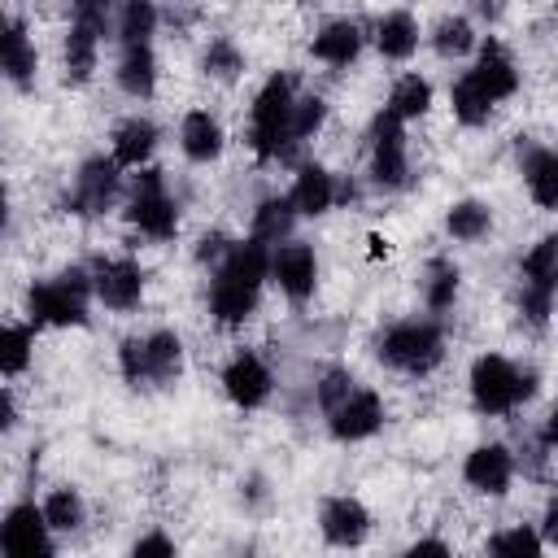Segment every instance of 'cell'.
<instances>
[{"instance_id": "obj_26", "label": "cell", "mask_w": 558, "mask_h": 558, "mask_svg": "<svg viewBox=\"0 0 558 558\" xmlns=\"http://www.w3.org/2000/svg\"><path fill=\"white\" fill-rule=\"evenodd\" d=\"M375 48L384 61H410L418 52V22L405 9H392L375 22Z\"/></svg>"}, {"instance_id": "obj_33", "label": "cell", "mask_w": 558, "mask_h": 558, "mask_svg": "<svg viewBox=\"0 0 558 558\" xmlns=\"http://www.w3.org/2000/svg\"><path fill=\"white\" fill-rule=\"evenodd\" d=\"M449 105H453V118H458L462 126H484V122L493 118V109H497V105L475 87V78H471L466 70L453 78V87H449Z\"/></svg>"}, {"instance_id": "obj_49", "label": "cell", "mask_w": 558, "mask_h": 558, "mask_svg": "<svg viewBox=\"0 0 558 558\" xmlns=\"http://www.w3.org/2000/svg\"><path fill=\"white\" fill-rule=\"evenodd\" d=\"M4 222H9V187L0 183V227H4Z\"/></svg>"}, {"instance_id": "obj_42", "label": "cell", "mask_w": 558, "mask_h": 558, "mask_svg": "<svg viewBox=\"0 0 558 558\" xmlns=\"http://www.w3.org/2000/svg\"><path fill=\"white\" fill-rule=\"evenodd\" d=\"M519 314L532 323V327H545L549 323V314H554V292H545V288H519Z\"/></svg>"}, {"instance_id": "obj_51", "label": "cell", "mask_w": 558, "mask_h": 558, "mask_svg": "<svg viewBox=\"0 0 558 558\" xmlns=\"http://www.w3.org/2000/svg\"><path fill=\"white\" fill-rule=\"evenodd\" d=\"M65 4H78V0H65Z\"/></svg>"}, {"instance_id": "obj_29", "label": "cell", "mask_w": 558, "mask_h": 558, "mask_svg": "<svg viewBox=\"0 0 558 558\" xmlns=\"http://www.w3.org/2000/svg\"><path fill=\"white\" fill-rule=\"evenodd\" d=\"M445 231L458 240V244H480L488 231H493V209L484 201H453L449 214H445Z\"/></svg>"}, {"instance_id": "obj_15", "label": "cell", "mask_w": 558, "mask_h": 558, "mask_svg": "<svg viewBox=\"0 0 558 558\" xmlns=\"http://www.w3.org/2000/svg\"><path fill=\"white\" fill-rule=\"evenodd\" d=\"M462 480L466 488L475 493H488V497H501L510 484H514V453L506 445H475L462 462Z\"/></svg>"}, {"instance_id": "obj_30", "label": "cell", "mask_w": 558, "mask_h": 558, "mask_svg": "<svg viewBox=\"0 0 558 558\" xmlns=\"http://www.w3.org/2000/svg\"><path fill=\"white\" fill-rule=\"evenodd\" d=\"M157 22H161V9L153 0H122L118 4V17H113L118 44H153Z\"/></svg>"}, {"instance_id": "obj_27", "label": "cell", "mask_w": 558, "mask_h": 558, "mask_svg": "<svg viewBox=\"0 0 558 558\" xmlns=\"http://www.w3.org/2000/svg\"><path fill=\"white\" fill-rule=\"evenodd\" d=\"M292 227H296L292 201H288V196H262L257 209H253L248 235L262 240V244H283V240H292Z\"/></svg>"}, {"instance_id": "obj_21", "label": "cell", "mask_w": 558, "mask_h": 558, "mask_svg": "<svg viewBox=\"0 0 558 558\" xmlns=\"http://www.w3.org/2000/svg\"><path fill=\"white\" fill-rule=\"evenodd\" d=\"M222 144H227L222 122H218L209 109H192V113H183V122H179V148H183L187 161L209 166V161L222 157Z\"/></svg>"}, {"instance_id": "obj_10", "label": "cell", "mask_w": 558, "mask_h": 558, "mask_svg": "<svg viewBox=\"0 0 558 558\" xmlns=\"http://www.w3.org/2000/svg\"><path fill=\"white\" fill-rule=\"evenodd\" d=\"M275 288L288 296V301H310L314 288H318V253L305 244V240H283L279 248H270V275Z\"/></svg>"}, {"instance_id": "obj_11", "label": "cell", "mask_w": 558, "mask_h": 558, "mask_svg": "<svg viewBox=\"0 0 558 558\" xmlns=\"http://www.w3.org/2000/svg\"><path fill=\"white\" fill-rule=\"evenodd\" d=\"M222 392L240 410H262L270 401V392H275V375H270L266 357L253 353V349L231 353V362L222 366Z\"/></svg>"}, {"instance_id": "obj_24", "label": "cell", "mask_w": 558, "mask_h": 558, "mask_svg": "<svg viewBox=\"0 0 558 558\" xmlns=\"http://www.w3.org/2000/svg\"><path fill=\"white\" fill-rule=\"evenodd\" d=\"M113 78L131 100H148L157 92V52H153V44H122Z\"/></svg>"}, {"instance_id": "obj_25", "label": "cell", "mask_w": 558, "mask_h": 558, "mask_svg": "<svg viewBox=\"0 0 558 558\" xmlns=\"http://www.w3.org/2000/svg\"><path fill=\"white\" fill-rule=\"evenodd\" d=\"M144 366H148V384L170 388L183 375V340L174 331H166V327L148 331L144 336Z\"/></svg>"}, {"instance_id": "obj_4", "label": "cell", "mask_w": 558, "mask_h": 558, "mask_svg": "<svg viewBox=\"0 0 558 558\" xmlns=\"http://www.w3.org/2000/svg\"><path fill=\"white\" fill-rule=\"evenodd\" d=\"M92 270L70 266L57 279H39L26 288V314L35 327H87Z\"/></svg>"}, {"instance_id": "obj_9", "label": "cell", "mask_w": 558, "mask_h": 558, "mask_svg": "<svg viewBox=\"0 0 558 558\" xmlns=\"http://www.w3.org/2000/svg\"><path fill=\"white\" fill-rule=\"evenodd\" d=\"M0 554H9V558H48L52 554V527L44 523V510L35 501H17L4 510Z\"/></svg>"}, {"instance_id": "obj_35", "label": "cell", "mask_w": 558, "mask_h": 558, "mask_svg": "<svg viewBox=\"0 0 558 558\" xmlns=\"http://www.w3.org/2000/svg\"><path fill=\"white\" fill-rule=\"evenodd\" d=\"M39 510H44V523L52 532H78L87 523V506H83L78 488H52Z\"/></svg>"}, {"instance_id": "obj_12", "label": "cell", "mask_w": 558, "mask_h": 558, "mask_svg": "<svg viewBox=\"0 0 558 558\" xmlns=\"http://www.w3.org/2000/svg\"><path fill=\"white\" fill-rule=\"evenodd\" d=\"M384 427V397L375 388H349V397L340 405L327 410V432L340 440V445H353V440H366Z\"/></svg>"}, {"instance_id": "obj_44", "label": "cell", "mask_w": 558, "mask_h": 558, "mask_svg": "<svg viewBox=\"0 0 558 558\" xmlns=\"http://www.w3.org/2000/svg\"><path fill=\"white\" fill-rule=\"evenodd\" d=\"M131 554H140V558H144V554H161V558H170V554H174V541L161 536V532H148V536H140V541L131 545Z\"/></svg>"}, {"instance_id": "obj_18", "label": "cell", "mask_w": 558, "mask_h": 558, "mask_svg": "<svg viewBox=\"0 0 558 558\" xmlns=\"http://www.w3.org/2000/svg\"><path fill=\"white\" fill-rule=\"evenodd\" d=\"M157 140H161L157 122L144 118V113H131V118H122V122L113 126V135H109V157H113L122 170H140V166H148V157L157 153Z\"/></svg>"}, {"instance_id": "obj_40", "label": "cell", "mask_w": 558, "mask_h": 558, "mask_svg": "<svg viewBox=\"0 0 558 558\" xmlns=\"http://www.w3.org/2000/svg\"><path fill=\"white\" fill-rule=\"evenodd\" d=\"M349 388H353V375H349L344 366H327V371L318 375V388H314V401H318V410L327 414L331 405H340V401L349 397Z\"/></svg>"}, {"instance_id": "obj_19", "label": "cell", "mask_w": 558, "mask_h": 558, "mask_svg": "<svg viewBox=\"0 0 558 558\" xmlns=\"http://www.w3.org/2000/svg\"><path fill=\"white\" fill-rule=\"evenodd\" d=\"M519 170L527 183V196L541 209H558V153L545 144H523L519 140Z\"/></svg>"}, {"instance_id": "obj_7", "label": "cell", "mask_w": 558, "mask_h": 558, "mask_svg": "<svg viewBox=\"0 0 558 558\" xmlns=\"http://www.w3.org/2000/svg\"><path fill=\"white\" fill-rule=\"evenodd\" d=\"M118 196H122V166H118L113 157L96 153V157H87V161L78 166V174H74V187H70L65 205H70V214L96 218V214L113 209V205H118Z\"/></svg>"}, {"instance_id": "obj_32", "label": "cell", "mask_w": 558, "mask_h": 558, "mask_svg": "<svg viewBox=\"0 0 558 558\" xmlns=\"http://www.w3.org/2000/svg\"><path fill=\"white\" fill-rule=\"evenodd\" d=\"M519 270H523V283H527V288L554 292V288H558V235H541V240L523 253Z\"/></svg>"}, {"instance_id": "obj_31", "label": "cell", "mask_w": 558, "mask_h": 558, "mask_svg": "<svg viewBox=\"0 0 558 558\" xmlns=\"http://www.w3.org/2000/svg\"><path fill=\"white\" fill-rule=\"evenodd\" d=\"M392 118H401V122H414V118H423L427 109H432V83L423 78V74H401L397 83H392V92H388V105H384Z\"/></svg>"}, {"instance_id": "obj_39", "label": "cell", "mask_w": 558, "mask_h": 558, "mask_svg": "<svg viewBox=\"0 0 558 558\" xmlns=\"http://www.w3.org/2000/svg\"><path fill=\"white\" fill-rule=\"evenodd\" d=\"M323 122H327V100H323V96L305 92V96L292 100V140H296V144L314 140V135L323 131Z\"/></svg>"}, {"instance_id": "obj_36", "label": "cell", "mask_w": 558, "mask_h": 558, "mask_svg": "<svg viewBox=\"0 0 558 558\" xmlns=\"http://www.w3.org/2000/svg\"><path fill=\"white\" fill-rule=\"evenodd\" d=\"M201 70H205L209 78H218V83H235V78L244 74V52H240V44L227 39V35L209 39L205 52H201Z\"/></svg>"}, {"instance_id": "obj_16", "label": "cell", "mask_w": 558, "mask_h": 558, "mask_svg": "<svg viewBox=\"0 0 558 558\" xmlns=\"http://www.w3.org/2000/svg\"><path fill=\"white\" fill-rule=\"evenodd\" d=\"M288 201H292L296 218H301V214H305V218H323V214L340 201V183H336V174H331L327 166H318V161H301Z\"/></svg>"}, {"instance_id": "obj_28", "label": "cell", "mask_w": 558, "mask_h": 558, "mask_svg": "<svg viewBox=\"0 0 558 558\" xmlns=\"http://www.w3.org/2000/svg\"><path fill=\"white\" fill-rule=\"evenodd\" d=\"M458 288H462V270L449 257H432L423 270V305L432 314H445V310H453Z\"/></svg>"}, {"instance_id": "obj_17", "label": "cell", "mask_w": 558, "mask_h": 558, "mask_svg": "<svg viewBox=\"0 0 558 558\" xmlns=\"http://www.w3.org/2000/svg\"><path fill=\"white\" fill-rule=\"evenodd\" d=\"M362 44H366V35H362V26L353 17H331L310 39V57L323 61V65H331V70H349L357 61Z\"/></svg>"}, {"instance_id": "obj_46", "label": "cell", "mask_w": 558, "mask_h": 558, "mask_svg": "<svg viewBox=\"0 0 558 558\" xmlns=\"http://www.w3.org/2000/svg\"><path fill=\"white\" fill-rule=\"evenodd\" d=\"M541 541L549 545V541H558V501L549 497L545 501V523H541Z\"/></svg>"}, {"instance_id": "obj_45", "label": "cell", "mask_w": 558, "mask_h": 558, "mask_svg": "<svg viewBox=\"0 0 558 558\" xmlns=\"http://www.w3.org/2000/svg\"><path fill=\"white\" fill-rule=\"evenodd\" d=\"M466 9H471V17H480L484 26H493V22H501L506 0H466Z\"/></svg>"}, {"instance_id": "obj_2", "label": "cell", "mask_w": 558, "mask_h": 558, "mask_svg": "<svg viewBox=\"0 0 558 558\" xmlns=\"http://www.w3.org/2000/svg\"><path fill=\"white\" fill-rule=\"evenodd\" d=\"M375 357L401 375H432L445 362V327L436 318H401L375 336Z\"/></svg>"}, {"instance_id": "obj_1", "label": "cell", "mask_w": 558, "mask_h": 558, "mask_svg": "<svg viewBox=\"0 0 558 558\" xmlns=\"http://www.w3.org/2000/svg\"><path fill=\"white\" fill-rule=\"evenodd\" d=\"M292 100H296V83L292 74H270L253 105H248V148L257 161H292L296 157V140H292Z\"/></svg>"}, {"instance_id": "obj_3", "label": "cell", "mask_w": 558, "mask_h": 558, "mask_svg": "<svg viewBox=\"0 0 558 558\" xmlns=\"http://www.w3.org/2000/svg\"><path fill=\"white\" fill-rule=\"evenodd\" d=\"M466 384H471V405H475L480 414L497 418V414H510L514 405L532 401L541 375H536V371H519V366H514L510 357H501V353H480V357L471 362Z\"/></svg>"}, {"instance_id": "obj_14", "label": "cell", "mask_w": 558, "mask_h": 558, "mask_svg": "<svg viewBox=\"0 0 558 558\" xmlns=\"http://www.w3.org/2000/svg\"><path fill=\"white\" fill-rule=\"evenodd\" d=\"M471 78H475V87L493 100V105H501V100H510L514 92H519V65H514V57H510V48L501 44V39H484L480 44V52H475V65L466 70Z\"/></svg>"}, {"instance_id": "obj_20", "label": "cell", "mask_w": 558, "mask_h": 558, "mask_svg": "<svg viewBox=\"0 0 558 558\" xmlns=\"http://www.w3.org/2000/svg\"><path fill=\"white\" fill-rule=\"evenodd\" d=\"M35 65H39V57H35V44H31L26 26L17 17L0 13V78L26 87L35 78Z\"/></svg>"}, {"instance_id": "obj_8", "label": "cell", "mask_w": 558, "mask_h": 558, "mask_svg": "<svg viewBox=\"0 0 558 558\" xmlns=\"http://www.w3.org/2000/svg\"><path fill=\"white\" fill-rule=\"evenodd\" d=\"M92 296L113 314L140 310V301H144V266L135 257H100L92 266Z\"/></svg>"}, {"instance_id": "obj_38", "label": "cell", "mask_w": 558, "mask_h": 558, "mask_svg": "<svg viewBox=\"0 0 558 558\" xmlns=\"http://www.w3.org/2000/svg\"><path fill=\"white\" fill-rule=\"evenodd\" d=\"M541 549H545V541H541V532L527 527V523H514V527L488 536V554H501V558H536Z\"/></svg>"}, {"instance_id": "obj_34", "label": "cell", "mask_w": 558, "mask_h": 558, "mask_svg": "<svg viewBox=\"0 0 558 558\" xmlns=\"http://www.w3.org/2000/svg\"><path fill=\"white\" fill-rule=\"evenodd\" d=\"M35 336L26 323H0V379H13L31 366Z\"/></svg>"}, {"instance_id": "obj_5", "label": "cell", "mask_w": 558, "mask_h": 558, "mask_svg": "<svg viewBox=\"0 0 558 558\" xmlns=\"http://www.w3.org/2000/svg\"><path fill=\"white\" fill-rule=\"evenodd\" d=\"M126 222H131L140 235L157 240V244H166V240H174V235H179V201L170 196V187H166V174H161V170L140 166V174L131 179Z\"/></svg>"}, {"instance_id": "obj_22", "label": "cell", "mask_w": 558, "mask_h": 558, "mask_svg": "<svg viewBox=\"0 0 558 558\" xmlns=\"http://www.w3.org/2000/svg\"><path fill=\"white\" fill-rule=\"evenodd\" d=\"M257 296H262V288L235 283V279H227V275H218V270H214V279H209V314H214L218 327H240V323H248V318L257 314Z\"/></svg>"}, {"instance_id": "obj_37", "label": "cell", "mask_w": 558, "mask_h": 558, "mask_svg": "<svg viewBox=\"0 0 558 558\" xmlns=\"http://www.w3.org/2000/svg\"><path fill=\"white\" fill-rule=\"evenodd\" d=\"M432 48H436V57L458 61V57H466L475 48V26L466 17H440L436 31H432Z\"/></svg>"}, {"instance_id": "obj_47", "label": "cell", "mask_w": 558, "mask_h": 558, "mask_svg": "<svg viewBox=\"0 0 558 558\" xmlns=\"http://www.w3.org/2000/svg\"><path fill=\"white\" fill-rule=\"evenodd\" d=\"M13 418H17V405H13V392L0 384V432L4 427H13Z\"/></svg>"}, {"instance_id": "obj_48", "label": "cell", "mask_w": 558, "mask_h": 558, "mask_svg": "<svg viewBox=\"0 0 558 558\" xmlns=\"http://www.w3.org/2000/svg\"><path fill=\"white\" fill-rule=\"evenodd\" d=\"M410 554H449V545L427 536V541H414V545H410Z\"/></svg>"}, {"instance_id": "obj_6", "label": "cell", "mask_w": 558, "mask_h": 558, "mask_svg": "<svg viewBox=\"0 0 558 558\" xmlns=\"http://www.w3.org/2000/svg\"><path fill=\"white\" fill-rule=\"evenodd\" d=\"M371 183L379 192L410 187V140H405V122L392 118L388 109H379L375 122H371Z\"/></svg>"}, {"instance_id": "obj_13", "label": "cell", "mask_w": 558, "mask_h": 558, "mask_svg": "<svg viewBox=\"0 0 558 558\" xmlns=\"http://www.w3.org/2000/svg\"><path fill=\"white\" fill-rule=\"evenodd\" d=\"M318 532H323V541L336 545V549H357V545L371 536V510H366L357 497H349V493L327 497V501L318 506Z\"/></svg>"}, {"instance_id": "obj_41", "label": "cell", "mask_w": 558, "mask_h": 558, "mask_svg": "<svg viewBox=\"0 0 558 558\" xmlns=\"http://www.w3.org/2000/svg\"><path fill=\"white\" fill-rule=\"evenodd\" d=\"M118 366H122V379L131 388H144L148 384V366H144V336H126L118 344Z\"/></svg>"}, {"instance_id": "obj_50", "label": "cell", "mask_w": 558, "mask_h": 558, "mask_svg": "<svg viewBox=\"0 0 558 558\" xmlns=\"http://www.w3.org/2000/svg\"><path fill=\"white\" fill-rule=\"evenodd\" d=\"M388 253V240H379V235H371V257H384Z\"/></svg>"}, {"instance_id": "obj_43", "label": "cell", "mask_w": 558, "mask_h": 558, "mask_svg": "<svg viewBox=\"0 0 558 558\" xmlns=\"http://www.w3.org/2000/svg\"><path fill=\"white\" fill-rule=\"evenodd\" d=\"M227 244H231V240H227L222 231H205V235L196 240V262H201V266H205V262H209V266H218V262H222V253H227Z\"/></svg>"}, {"instance_id": "obj_23", "label": "cell", "mask_w": 558, "mask_h": 558, "mask_svg": "<svg viewBox=\"0 0 558 558\" xmlns=\"http://www.w3.org/2000/svg\"><path fill=\"white\" fill-rule=\"evenodd\" d=\"M96 61H100V31H92V26H83V22H70L65 44H61V70H65V83H70V87L92 83Z\"/></svg>"}]
</instances>
